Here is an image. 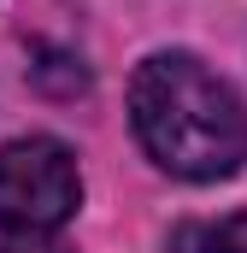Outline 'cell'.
Returning a JSON list of instances; mask_svg holds the SVG:
<instances>
[{"label":"cell","instance_id":"cell-1","mask_svg":"<svg viewBox=\"0 0 247 253\" xmlns=\"http://www.w3.org/2000/svg\"><path fill=\"white\" fill-rule=\"evenodd\" d=\"M129 124L159 171L218 183L247 159V106L194 53H153L129 83Z\"/></svg>","mask_w":247,"mask_h":253},{"label":"cell","instance_id":"cell-2","mask_svg":"<svg viewBox=\"0 0 247 253\" xmlns=\"http://www.w3.org/2000/svg\"><path fill=\"white\" fill-rule=\"evenodd\" d=\"M82 206L71 147L53 135H18L0 147V224L12 236H53Z\"/></svg>","mask_w":247,"mask_h":253},{"label":"cell","instance_id":"cell-3","mask_svg":"<svg viewBox=\"0 0 247 253\" xmlns=\"http://www.w3.org/2000/svg\"><path fill=\"white\" fill-rule=\"evenodd\" d=\"M200 253H247V212L224 218V224H212V230L200 236Z\"/></svg>","mask_w":247,"mask_h":253},{"label":"cell","instance_id":"cell-4","mask_svg":"<svg viewBox=\"0 0 247 253\" xmlns=\"http://www.w3.org/2000/svg\"><path fill=\"white\" fill-rule=\"evenodd\" d=\"M0 253H71V248H59L53 236H12V242H0Z\"/></svg>","mask_w":247,"mask_h":253}]
</instances>
